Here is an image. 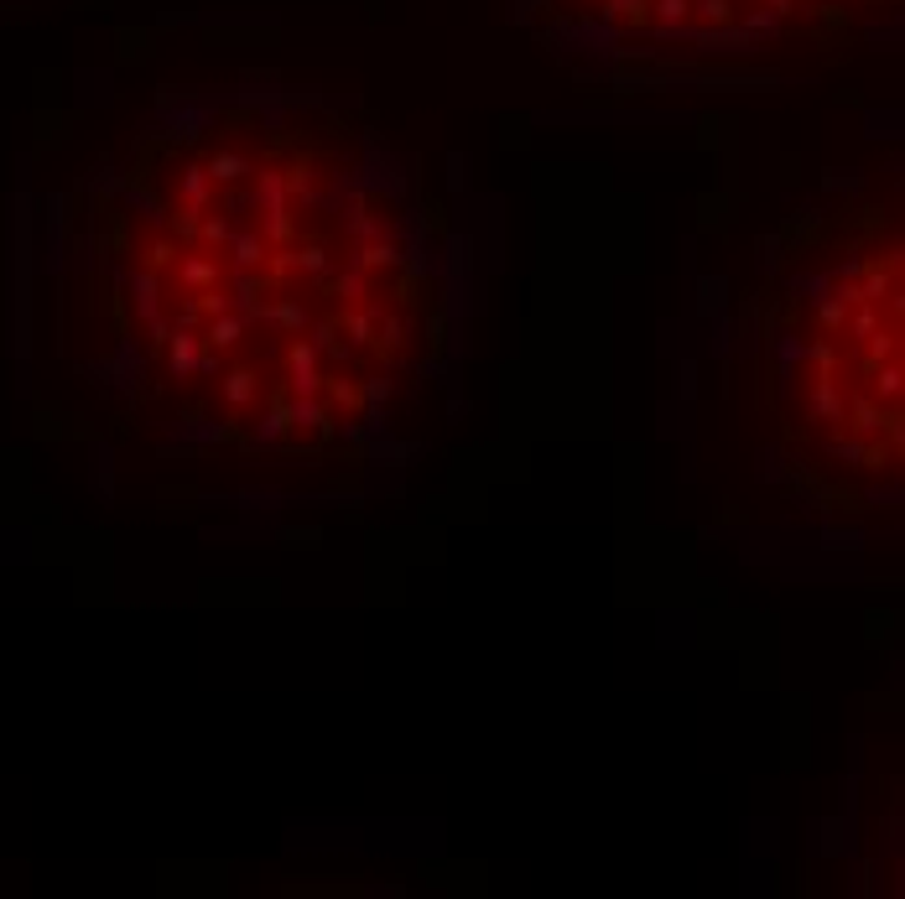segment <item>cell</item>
I'll return each mask as SVG.
<instances>
[{
  "label": "cell",
  "instance_id": "2",
  "mask_svg": "<svg viewBox=\"0 0 905 899\" xmlns=\"http://www.w3.org/2000/svg\"><path fill=\"white\" fill-rule=\"evenodd\" d=\"M901 213L843 198L770 245L760 396L791 495L828 515L901 499Z\"/></svg>",
  "mask_w": 905,
  "mask_h": 899
},
{
  "label": "cell",
  "instance_id": "1",
  "mask_svg": "<svg viewBox=\"0 0 905 899\" xmlns=\"http://www.w3.org/2000/svg\"><path fill=\"white\" fill-rule=\"evenodd\" d=\"M458 308L422 172L312 89H168L89 192L99 364L183 452L375 458L448 375Z\"/></svg>",
  "mask_w": 905,
  "mask_h": 899
},
{
  "label": "cell",
  "instance_id": "3",
  "mask_svg": "<svg viewBox=\"0 0 905 899\" xmlns=\"http://www.w3.org/2000/svg\"><path fill=\"white\" fill-rule=\"evenodd\" d=\"M901 0H516L521 26L578 78L609 89H697L765 63L838 52Z\"/></svg>",
  "mask_w": 905,
  "mask_h": 899
}]
</instances>
